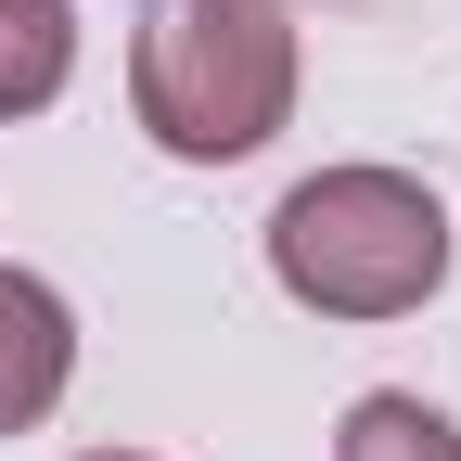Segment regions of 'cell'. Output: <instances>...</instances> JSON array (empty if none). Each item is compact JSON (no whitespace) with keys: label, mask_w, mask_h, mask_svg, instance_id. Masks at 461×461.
Segmentation results:
<instances>
[{"label":"cell","mask_w":461,"mask_h":461,"mask_svg":"<svg viewBox=\"0 0 461 461\" xmlns=\"http://www.w3.org/2000/svg\"><path fill=\"white\" fill-rule=\"evenodd\" d=\"M141 141L180 167H244L295 115V0H154L129 51Z\"/></svg>","instance_id":"6da1fadb"},{"label":"cell","mask_w":461,"mask_h":461,"mask_svg":"<svg viewBox=\"0 0 461 461\" xmlns=\"http://www.w3.org/2000/svg\"><path fill=\"white\" fill-rule=\"evenodd\" d=\"M269 282L321 321H411L448 282V205L411 167H321L269 205Z\"/></svg>","instance_id":"7a4b0ae2"},{"label":"cell","mask_w":461,"mask_h":461,"mask_svg":"<svg viewBox=\"0 0 461 461\" xmlns=\"http://www.w3.org/2000/svg\"><path fill=\"white\" fill-rule=\"evenodd\" d=\"M65 384H77V308L39 269H0V436L51 423Z\"/></svg>","instance_id":"3957f363"},{"label":"cell","mask_w":461,"mask_h":461,"mask_svg":"<svg viewBox=\"0 0 461 461\" xmlns=\"http://www.w3.org/2000/svg\"><path fill=\"white\" fill-rule=\"evenodd\" d=\"M77 77V0H0V115L65 103Z\"/></svg>","instance_id":"277c9868"},{"label":"cell","mask_w":461,"mask_h":461,"mask_svg":"<svg viewBox=\"0 0 461 461\" xmlns=\"http://www.w3.org/2000/svg\"><path fill=\"white\" fill-rule=\"evenodd\" d=\"M333 461H461V423L436 397H411V384H372V397H346Z\"/></svg>","instance_id":"5b68a950"},{"label":"cell","mask_w":461,"mask_h":461,"mask_svg":"<svg viewBox=\"0 0 461 461\" xmlns=\"http://www.w3.org/2000/svg\"><path fill=\"white\" fill-rule=\"evenodd\" d=\"M77 461H141V448H77Z\"/></svg>","instance_id":"8992f818"}]
</instances>
